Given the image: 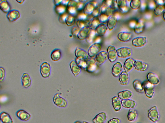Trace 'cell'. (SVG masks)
<instances>
[{"label": "cell", "mask_w": 165, "mask_h": 123, "mask_svg": "<svg viewBox=\"0 0 165 123\" xmlns=\"http://www.w3.org/2000/svg\"><path fill=\"white\" fill-rule=\"evenodd\" d=\"M118 56L121 58H126L130 56L132 54V51L130 48L123 47L117 50Z\"/></svg>", "instance_id": "277c9868"}, {"label": "cell", "mask_w": 165, "mask_h": 123, "mask_svg": "<svg viewBox=\"0 0 165 123\" xmlns=\"http://www.w3.org/2000/svg\"><path fill=\"white\" fill-rule=\"evenodd\" d=\"M148 117L154 122L159 120L160 114L156 106L152 107L148 110Z\"/></svg>", "instance_id": "3957f363"}, {"label": "cell", "mask_w": 165, "mask_h": 123, "mask_svg": "<svg viewBox=\"0 0 165 123\" xmlns=\"http://www.w3.org/2000/svg\"><path fill=\"white\" fill-rule=\"evenodd\" d=\"M102 48V45L99 43H96L89 48L88 54L90 57L92 58L96 56L100 52Z\"/></svg>", "instance_id": "7a4b0ae2"}, {"label": "cell", "mask_w": 165, "mask_h": 123, "mask_svg": "<svg viewBox=\"0 0 165 123\" xmlns=\"http://www.w3.org/2000/svg\"><path fill=\"white\" fill-rule=\"evenodd\" d=\"M0 119L3 123H13L10 115L5 112H2L1 113Z\"/></svg>", "instance_id": "4dcf8cb0"}, {"label": "cell", "mask_w": 165, "mask_h": 123, "mask_svg": "<svg viewBox=\"0 0 165 123\" xmlns=\"http://www.w3.org/2000/svg\"><path fill=\"white\" fill-rule=\"evenodd\" d=\"M31 79L29 75L24 73L21 77V83L23 86L25 88H29L31 84Z\"/></svg>", "instance_id": "e0dca14e"}, {"label": "cell", "mask_w": 165, "mask_h": 123, "mask_svg": "<svg viewBox=\"0 0 165 123\" xmlns=\"http://www.w3.org/2000/svg\"><path fill=\"white\" fill-rule=\"evenodd\" d=\"M0 7L1 10L5 13H9L10 11V5L6 0H2L0 1Z\"/></svg>", "instance_id": "e575fe53"}, {"label": "cell", "mask_w": 165, "mask_h": 123, "mask_svg": "<svg viewBox=\"0 0 165 123\" xmlns=\"http://www.w3.org/2000/svg\"><path fill=\"white\" fill-rule=\"evenodd\" d=\"M17 117L21 120L27 121L31 118V115L23 110H18L16 113Z\"/></svg>", "instance_id": "5bb4252c"}, {"label": "cell", "mask_w": 165, "mask_h": 123, "mask_svg": "<svg viewBox=\"0 0 165 123\" xmlns=\"http://www.w3.org/2000/svg\"><path fill=\"white\" fill-rule=\"evenodd\" d=\"M66 8L65 6L63 5H59L57 6L56 8V12L62 14L65 12Z\"/></svg>", "instance_id": "7dc6e473"}, {"label": "cell", "mask_w": 165, "mask_h": 123, "mask_svg": "<svg viewBox=\"0 0 165 123\" xmlns=\"http://www.w3.org/2000/svg\"><path fill=\"white\" fill-rule=\"evenodd\" d=\"M96 34L95 31L94 30H91L88 37L86 39V42H87L88 43H92L94 40Z\"/></svg>", "instance_id": "ee69618b"}, {"label": "cell", "mask_w": 165, "mask_h": 123, "mask_svg": "<svg viewBox=\"0 0 165 123\" xmlns=\"http://www.w3.org/2000/svg\"><path fill=\"white\" fill-rule=\"evenodd\" d=\"M90 20H78L77 21L76 25L79 29H81L89 27Z\"/></svg>", "instance_id": "f35d334b"}, {"label": "cell", "mask_w": 165, "mask_h": 123, "mask_svg": "<svg viewBox=\"0 0 165 123\" xmlns=\"http://www.w3.org/2000/svg\"><path fill=\"white\" fill-rule=\"evenodd\" d=\"M134 67L138 71H144L147 70L148 65L142 61L135 60L134 64Z\"/></svg>", "instance_id": "ac0fdd59"}, {"label": "cell", "mask_w": 165, "mask_h": 123, "mask_svg": "<svg viewBox=\"0 0 165 123\" xmlns=\"http://www.w3.org/2000/svg\"><path fill=\"white\" fill-rule=\"evenodd\" d=\"M78 1H71L68 4V9L69 13L71 14H75L77 10V6Z\"/></svg>", "instance_id": "4316f807"}, {"label": "cell", "mask_w": 165, "mask_h": 123, "mask_svg": "<svg viewBox=\"0 0 165 123\" xmlns=\"http://www.w3.org/2000/svg\"><path fill=\"white\" fill-rule=\"evenodd\" d=\"M144 27V25L142 23L139 22L135 25L134 29L135 33L138 34L141 33L143 31Z\"/></svg>", "instance_id": "b9f144b4"}, {"label": "cell", "mask_w": 165, "mask_h": 123, "mask_svg": "<svg viewBox=\"0 0 165 123\" xmlns=\"http://www.w3.org/2000/svg\"><path fill=\"white\" fill-rule=\"evenodd\" d=\"M163 17L164 20L165 21V11L163 13Z\"/></svg>", "instance_id": "9f6ffc18"}, {"label": "cell", "mask_w": 165, "mask_h": 123, "mask_svg": "<svg viewBox=\"0 0 165 123\" xmlns=\"http://www.w3.org/2000/svg\"><path fill=\"white\" fill-rule=\"evenodd\" d=\"M84 3L81 2L80 1H78L77 6V10L80 11L82 10L84 8Z\"/></svg>", "instance_id": "f5cc1de1"}, {"label": "cell", "mask_w": 165, "mask_h": 123, "mask_svg": "<svg viewBox=\"0 0 165 123\" xmlns=\"http://www.w3.org/2000/svg\"><path fill=\"white\" fill-rule=\"evenodd\" d=\"M133 87L136 91L139 93H142L144 92L142 83L140 81L137 79L135 80L133 82Z\"/></svg>", "instance_id": "836d02e7"}, {"label": "cell", "mask_w": 165, "mask_h": 123, "mask_svg": "<svg viewBox=\"0 0 165 123\" xmlns=\"http://www.w3.org/2000/svg\"><path fill=\"white\" fill-rule=\"evenodd\" d=\"M80 30V29L78 27H74L72 29L71 33L73 35L75 36V37H77Z\"/></svg>", "instance_id": "f907efd6"}, {"label": "cell", "mask_w": 165, "mask_h": 123, "mask_svg": "<svg viewBox=\"0 0 165 123\" xmlns=\"http://www.w3.org/2000/svg\"><path fill=\"white\" fill-rule=\"evenodd\" d=\"M134 62L135 60L129 58L127 59L124 64L125 71L128 73L134 67Z\"/></svg>", "instance_id": "83f0119b"}, {"label": "cell", "mask_w": 165, "mask_h": 123, "mask_svg": "<svg viewBox=\"0 0 165 123\" xmlns=\"http://www.w3.org/2000/svg\"><path fill=\"white\" fill-rule=\"evenodd\" d=\"M118 7L122 12H125L128 10L126 1H116Z\"/></svg>", "instance_id": "8d00e7d4"}, {"label": "cell", "mask_w": 165, "mask_h": 123, "mask_svg": "<svg viewBox=\"0 0 165 123\" xmlns=\"http://www.w3.org/2000/svg\"><path fill=\"white\" fill-rule=\"evenodd\" d=\"M17 1L20 3H22L24 1Z\"/></svg>", "instance_id": "6f0895ef"}, {"label": "cell", "mask_w": 165, "mask_h": 123, "mask_svg": "<svg viewBox=\"0 0 165 123\" xmlns=\"http://www.w3.org/2000/svg\"><path fill=\"white\" fill-rule=\"evenodd\" d=\"M75 61L78 67H79L81 69L86 71L87 66V61L81 60L76 58V59Z\"/></svg>", "instance_id": "ab89813d"}, {"label": "cell", "mask_w": 165, "mask_h": 123, "mask_svg": "<svg viewBox=\"0 0 165 123\" xmlns=\"http://www.w3.org/2000/svg\"><path fill=\"white\" fill-rule=\"evenodd\" d=\"M101 23L98 17L93 18L90 21L89 24V27L91 30H95L97 27Z\"/></svg>", "instance_id": "d6a6232c"}, {"label": "cell", "mask_w": 165, "mask_h": 123, "mask_svg": "<svg viewBox=\"0 0 165 123\" xmlns=\"http://www.w3.org/2000/svg\"><path fill=\"white\" fill-rule=\"evenodd\" d=\"M75 55L77 59L81 60L87 61L90 58L87 52L80 48H76L75 52Z\"/></svg>", "instance_id": "9c48e42d"}, {"label": "cell", "mask_w": 165, "mask_h": 123, "mask_svg": "<svg viewBox=\"0 0 165 123\" xmlns=\"http://www.w3.org/2000/svg\"><path fill=\"white\" fill-rule=\"evenodd\" d=\"M5 76V71L4 69L1 67L0 68V81H3Z\"/></svg>", "instance_id": "681fc988"}, {"label": "cell", "mask_w": 165, "mask_h": 123, "mask_svg": "<svg viewBox=\"0 0 165 123\" xmlns=\"http://www.w3.org/2000/svg\"><path fill=\"white\" fill-rule=\"evenodd\" d=\"M112 104L115 111L117 112L120 111L122 108L121 101L117 97H114L112 99Z\"/></svg>", "instance_id": "2e32d148"}, {"label": "cell", "mask_w": 165, "mask_h": 123, "mask_svg": "<svg viewBox=\"0 0 165 123\" xmlns=\"http://www.w3.org/2000/svg\"><path fill=\"white\" fill-rule=\"evenodd\" d=\"M100 23L101 24H105L107 22L109 17L107 16L105 14L101 13L98 17Z\"/></svg>", "instance_id": "bcb514c9"}, {"label": "cell", "mask_w": 165, "mask_h": 123, "mask_svg": "<svg viewBox=\"0 0 165 123\" xmlns=\"http://www.w3.org/2000/svg\"><path fill=\"white\" fill-rule=\"evenodd\" d=\"M132 35L131 33L126 32H121L118 35V39L122 42H127L130 41L132 39Z\"/></svg>", "instance_id": "ffe728a7"}, {"label": "cell", "mask_w": 165, "mask_h": 123, "mask_svg": "<svg viewBox=\"0 0 165 123\" xmlns=\"http://www.w3.org/2000/svg\"><path fill=\"white\" fill-rule=\"evenodd\" d=\"M118 18L115 16L113 15L109 17L107 22V27L110 31L113 30L116 26Z\"/></svg>", "instance_id": "44dd1931"}, {"label": "cell", "mask_w": 165, "mask_h": 123, "mask_svg": "<svg viewBox=\"0 0 165 123\" xmlns=\"http://www.w3.org/2000/svg\"><path fill=\"white\" fill-rule=\"evenodd\" d=\"M107 53L104 51L100 52L96 56L95 61L98 67L101 66L107 60Z\"/></svg>", "instance_id": "8fae6325"}, {"label": "cell", "mask_w": 165, "mask_h": 123, "mask_svg": "<svg viewBox=\"0 0 165 123\" xmlns=\"http://www.w3.org/2000/svg\"><path fill=\"white\" fill-rule=\"evenodd\" d=\"M83 123H89L88 122H86V121H83Z\"/></svg>", "instance_id": "91938a15"}, {"label": "cell", "mask_w": 165, "mask_h": 123, "mask_svg": "<svg viewBox=\"0 0 165 123\" xmlns=\"http://www.w3.org/2000/svg\"><path fill=\"white\" fill-rule=\"evenodd\" d=\"M101 13V10H100V9L99 8L97 7L94 11L91 14V15H92L93 18L96 17H98L100 15V14Z\"/></svg>", "instance_id": "c3c4849f"}, {"label": "cell", "mask_w": 165, "mask_h": 123, "mask_svg": "<svg viewBox=\"0 0 165 123\" xmlns=\"http://www.w3.org/2000/svg\"><path fill=\"white\" fill-rule=\"evenodd\" d=\"M142 85L146 96L148 98L152 99L155 94L153 85L147 81L143 82Z\"/></svg>", "instance_id": "6da1fadb"}, {"label": "cell", "mask_w": 165, "mask_h": 123, "mask_svg": "<svg viewBox=\"0 0 165 123\" xmlns=\"http://www.w3.org/2000/svg\"><path fill=\"white\" fill-rule=\"evenodd\" d=\"M163 6H164V9H165V2L164 3V5Z\"/></svg>", "instance_id": "94428289"}, {"label": "cell", "mask_w": 165, "mask_h": 123, "mask_svg": "<svg viewBox=\"0 0 165 123\" xmlns=\"http://www.w3.org/2000/svg\"><path fill=\"white\" fill-rule=\"evenodd\" d=\"M147 42L146 37H140L134 38L132 40V45L136 47H142L145 46Z\"/></svg>", "instance_id": "30bf717a"}, {"label": "cell", "mask_w": 165, "mask_h": 123, "mask_svg": "<svg viewBox=\"0 0 165 123\" xmlns=\"http://www.w3.org/2000/svg\"><path fill=\"white\" fill-rule=\"evenodd\" d=\"M138 115L137 112L135 110L133 109L130 110L127 115L128 119L130 122H134L137 119Z\"/></svg>", "instance_id": "d590c367"}, {"label": "cell", "mask_w": 165, "mask_h": 123, "mask_svg": "<svg viewBox=\"0 0 165 123\" xmlns=\"http://www.w3.org/2000/svg\"><path fill=\"white\" fill-rule=\"evenodd\" d=\"M165 9L164 6L163 5H158L155 9L154 13L156 16H161L163 13Z\"/></svg>", "instance_id": "60d3db41"}, {"label": "cell", "mask_w": 165, "mask_h": 123, "mask_svg": "<svg viewBox=\"0 0 165 123\" xmlns=\"http://www.w3.org/2000/svg\"><path fill=\"white\" fill-rule=\"evenodd\" d=\"M70 67L72 72L75 77H77L81 73V69L78 67L75 61H72L70 64Z\"/></svg>", "instance_id": "603a6c76"}, {"label": "cell", "mask_w": 165, "mask_h": 123, "mask_svg": "<svg viewBox=\"0 0 165 123\" xmlns=\"http://www.w3.org/2000/svg\"><path fill=\"white\" fill-rule=\"evenodd\" d=\"M107 57L109 61L111 63L115 62L118 57L117 50L113 46H109L107 49Z\"/></svg>", "instance_id": "8992f818"}, {"label": "cell", "mask_w": 165, "mask_h": 123, "mask_svg": "<svg viewBox=\"0 0 165 123\" xmlns=\"http://www.w3.org/2000/svg\"><path fill=\"white\" fill-rule=\"evenodd\" d=\"M123 65L120 62H118L115 64L112 69V74L115 77H118L122 73V71Z\"/></svg>", "instance_id": "4fadbf2b"}, {"label": "cell", "mask_w": 165, "mask_h": 123, "mask_svg": "<svg viewBox=\"0 0 165 123\" xmlns=\"http://www.w3.org/2000/svg\"><path fill=\"white\" fill-rule=\"evenodd\" d=\"M87 16V15H86L84 13H81L79 14L78 16V20H86Z\"/></svg>", "instance_id": "816d5d0a"}, {"label": "cell", "mask_w": 165, "mask_h": 123, "mask_svg": "<svg viewBox=\"0 0 165 123\" xmlns=\"http://www.w3.org/2000/svg\"><path fill=\"white\" fill-rule=\"evenodd\" d=\"M148 81L152 85H156L160 83L158 77L154 73L150 72L147 76Z\"/></svg>", "instance_id": "d6986e66"}, {"label": "cell", "mask_w": 165, "mask_h": 123, "mask_svg": "<svg viewBox=\"0 0 165 123\" xmlns=\"http://www.w3.org/2000/svg\"><path fill=\"white\" fill-rule=\"evenodd\" d=\"M97 3L95 1H90L84 6V13L87 16L91 14L97 8Z\"/></svg>", "instance_id": "52a82bcc"}, {"label": "cell", "mask_w": 165, "mask_h": 123, "mask_svg": "<svg viewBox=\"0 0 165 123\" xmlns=\"http://www.w3.org/2000/svg\"><path fill=\"white\" fill-rule=\"evenodd\" d=\"M54 104L57 107L60 108H65L68 105L67 101L61 97L58 93L55 94L53 98Z\"/></svg>", "instance_id": "5b68a950"}, {"label": "cell", "mask_w": 165, "mask_h": 123, "mask_svg": "<svg viewBox=\"0 0 165 123\" xmlns=\"http://www.w3.org/2000/svg\"><path fill=\"white\" fill-rule=\"evenodd\" d=\"M68 16V14L66 13L63 14L60 18V21H62V22H63V21H65Z\"/></svg>", "instance_id": "11a10c76"}, {"label": "cell", "mask_w": 165, "mask_h": 123, "mask_svg": "<svg viewBox=\"0 0 165 123\" xmlns=\"http://www.w3.org/2000/svg\"><path fill=\"white\" fill-rule=\"evenodd\" d=\"M0 123H3V122L1 121H0Z\"/></svg>", "instance_id": "6125c7cd"}, {"label": "cell", "mask_w": 165, "mask_h": 123, "mask_svg": "<svg viewBox=\"0 0 165 123\" xmlns=\"http://www.w3.org/2000/svg\"><path fill=\"white\" fill-rule=\"evenodd\" d=\"M130 80L128 73L125 71L122 72L120 75L119 81L121 85H127Z\"/></svg>", "instance_id": "484cf974"}, {"label": "cell", "mask_w": 165, "mask_h": 123, "mask_svg": "<svg viewBox=\"0 0 165 123\" xmlns=\"http://www.w3.org/2000/svg\"><path fill=\"white\" fill-rule=\"evenodd\" d=\"M75 20V19L73 16L69 15L68 16L65 22L68 26H71L74 24Z\"/></svg>", "instance_id": "f6af8a7d"}, {"label": "cell", "mask_w": 165, "mask_h": 123, "mask_svg": "<svg viewBox=\"0 0 165 123\" xmlns=\"http://www.w3.org/2000/svg\"><path fill=\"white\" fill-rule=\"evenodd\" d=\"M107 30V28L105 25L103 24H100L96 29V34L99 37L104 36Z\"/></svg>", "instance_id": "f1b7e54d"}, {"label": "cell", "mask_w": 165, "mask_h": 123, "mask_svg": "<svg viewBox=\"0 0 165 123\" xmlns=\"http://www.w3.org/2000/svg\"><path fill=\"white\" fill-rule=\"evenodd\" d=\"M40 72L43 78L49 77L51 74V67L50 64L47 62L43 63L40 67Z\"/></svg>", "instance_id": "ba28073f"}, {"label": "cell", "mask_w": 165, "mask_h": 123, "mask_svg": "<svg viewBox=\"0 0 165 123\" xmlns=\"http://www.w3.org/2000/svg\"><path fill=\"white\" fill-rule=\"evenodd\" d=\"M107 119L106 113L105 112H101L97 115L92 120V121L94 123H104Z\"/></svg>", "instance_id": "7402d4cb"}, {"label": "cell", "mask_w": 165, "mask_h": 123, "mask_svg": "<svg viewBox=\"0 0 165 123\" xmlns=\"http://www.w3.org/2000/svg\"><path fill=\"white\" fill-rule=\"evenodd\" d=\"M132 92L129 90H125L119 92L118 94V98L122 100L130 99L133 96Z\"/></svg>", "instance_id": "d4e9b609"}, {"label": "cell", "mask_w": 165, "mask_h": 123, "mask_svg": "<svg viewBox=\"0 0 165 123\" xmlns=\"http://www.w3.org/2000/svg\"><path fill=\"white\" fill-rule=\"evenodd\" d=\"M87 66L86 71L90 73H94L98 67L95 59L90 58L87 61Z\"/></svg>", "instance_id": "7c38bea8"}, {"label": "cell", "mask_w": 165, "mask_h": 123, "mask_svg": "<svg viewBox=\"0 0 165 123\" xmlns=\"http://www.w3.org/2000/svg\"></svg>", "instance_id": "be15d7a7"}, {"label": "cell", "mask_w": 165, "mask_h": 123, "mask_svg": "<svg viewBox=\"0 0 165 123\" xmlns=\"http://www.w3.org/2000/svg\"><path fill=\"white\" fill-rule=\"evenodd\" d=\"M120 120L118 118H113L109 121L108 123H120Z\"/></svg>", "instance_id": "db71d44e"}, {"label": "cell", "mask_w": 165, "mask_h": 123, "mask_svg": "<svg viewBox=\"0 0 165 123\" xmlns=\"http://www.w3.org/2000/svg\"><path fill=\"white\" fill-rule=\"evenodd\" d=\"M10 21H13L19 19L20 17L19 12L16 10L10 11L7 16Z\"/></svg>", "instance_id": "f546056e"}, {"label": "cell", "mask_w": 165, "mask_h": 123, "mask_svg": "<svg viewBox=\"0 0 165 123\" xmlns=\"http://www.w3.org/2000/svg\"><path fill=\"white\" fill-rule=\"evenodd\" d=\"M61 56V52L59 49H56L51 54V58L55 61L59 60Z\"/></svg>", "instance_id": "74e56055"}, {"label": "cell", "mask_w": 165, "mask_h": 123, "mask_svg": "<svg viewBox=\"0 0 165 123\" xmlns=\"http://www.w3.org/2000/svg\"><path fill=\"white\" fill-rule=\"evenodd\" d=\"M100 10L101 13L105 14L109 17L113 15L115 10L110 7L105 5H103Z\"/></svg>", "instance_id": "1f68e13d"}, {"label": "cell", "mask_w": 165, "mask_h": 123, "mask_svg": "<svg viewBox=\"0 0 165 123\" xmlns=\"http://www.w3.org/2000/svg\"><path fill=\"white\" fill-rule=\"evenodd\" d=\"M91 31V29L89 27L81 29L77 35L78 39L81 40L86 39L88 37Z\"/></svg>", "instance_id": "9a60e30c"}, {"label": "cell", "mask_w": 165, "mask_h": 123, "mask_svg": "<svg viewBox=\"0 0 165 123\" xmlns=\"http://www.w3.org/2000/svg\"><path fill=\"white\" fill-rule=\"evenodd\" d=\"M141 2L139 0H134L131 1L130 6L131 9L134 10H137L140 8Z\"/></svg>", "instance_id": "7bdbcfd3"}, {"label": "cell", "mask_w": 165, "mask_h": 123, "mask_svg": "<svg viewBox=\"0 0 165 123\" xmlns=\"http://www.w3.org/2000/svg\"><path fill=\"white\" fill-rule=\"evenodd\" d=\"M75 123H82L80 121H77Z\"/></svg>", "instance_id": "680465c9"}, {"label": "cell", "mask_w": 165, "mask_h": 123, "mask_svg": "<svg viewBox=\"0 0 165 123\" xmlns=\"http://www.w3.org/2000/svg\"><path fill=\"white\" fill-rule=\"evenodd\" d=\"M123 107L129 109H133L136 106V103L134 101L131 99H127L121 101Z\"/></svg>", "instance_id": "cb8c5ba5"}]
</instances>
